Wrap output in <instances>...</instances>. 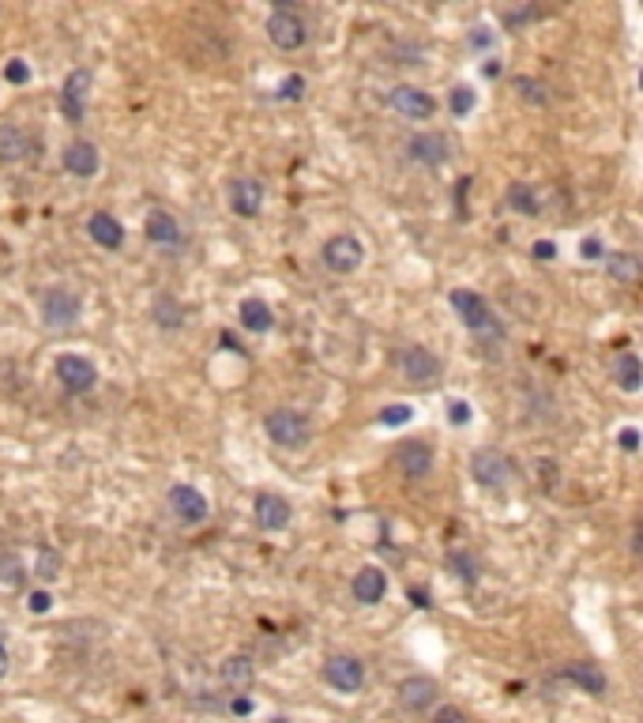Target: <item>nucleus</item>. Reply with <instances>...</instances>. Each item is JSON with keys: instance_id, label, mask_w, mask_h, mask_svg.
I'll return each mask as SVG.
<instances>
[{"instance_id": "nucleus-43", "label": "nucleus", "mask_w": 643, "mask_h": 723, "mask_svg": "<svg viewBox=\"0 0 643 723\" xmlns=\"http://www.w3.org/2000/svg\"><path fill=\"white\" fill-rule=\"evenodd\" d=\"M471 45H474V49H490V45H493V31H490V27H474V31H471Z\"/></svg>"}, {"instance_id": "nucleus-12", "label": "nucleus", "mask_w": 643, "mask_h": 723, "mask_svg": "<svg viewBox=\"0 0 643 723\" xmlns=\"http://www.w3.org/2000/svg\"><path fill=\"white\" fill-rule=\"evenodd\" d=\"M229 211L238 219H256L264 211V181L256 178H234L229 181Z\"/></svg>"}, {"instance_id": "nucleus-8", "label": "nucleus", "mask_w": 643, "mask_h": 723, "mask_svg": "<svg viewBox=\"0 0 643 723\" xmlns=\"http://www.w3.org/2000/svg\"><path fill=\"white\" fill-rule=\"evenodd\" d=\"M166 502H170V513L181 523H203V520H208V497H203L192 483H173L170 493H166Z\"/></svg>"}, {"instance_id": "nucleus-11", "label": "nucleus", "mask_w": 643, "mask_h": 723, "mask_svg": "<svg viewBox=\"0 0 643 723\" xmlns=\"http://www.w3.org/2000/svg\"><path fill=\"white\" fill-rule=\"evenodd\" d=\"M57 381L68 392H87L98 381V366L87 355H61L57 358Z\"/></svg>"}, {"instance_id": "nucleus-35", "label": "nucleus", "mask_w": 643, "mask_h": 723, "mask_svg": "<svg viewBox=\"0 0 643 723\" xmlns=\"http://www.w3.org/2000/svg\"><path fill=\"white\" fill-rule=\"evenodd\" d=\"M471 418H474V407L467 404V400H452L448 404V422H452V426H471Z\"/></svg>"}, {"instance_id": "nucleus-6", "label": "nucleus", "mask_w": 643, "mask_h": 723, "mask_svg": "<svg viewBox=\"0 0 643 723\" xmlns=\"http://www.w3.org/2000/svg\"><path fill=\"white\" fill-rule=\"evenodd\" d=\"M362 260H365V249L354 234H336L324 241V264L336 271V276H350V271L362 268Z\"/></svg>"}, {"instance_id": "nucleus-31", "label": "nucleus", "mask_w": 643, "mask_h": 723, "mask_svg": "<svg viewBox=\"0 0 643 723\" xmlns=\"http://www.w3.org/2000/svg\"><path fill=\"white\" fill-rule=\"evenodd\" d=\"M474 103H478V91H474L471 83H455L452 94H448V110H452L455 117H467V113L474 110Z\"/></svg>"}, {"instance_id": "nucleus-49", "label": "nucleus", "mask_w": 643, "mask_h": 723, "mask_svg": "<svg viewBox=\"0 0 643 723\" xmlns=\"http://www.w3.org/2000/svg\"><path fill=\"white\" fill-rule=\"evenodd\" d=\"M268 723H290V719H287V716H271Z\"/></svg>"}, {"instance_id": "nucleus-27", "label": "nucleus", "mask_w": 643, "mask_h": 723, "mask_svg": "<svg viewBox=\"0 0 643 723\" xmlns=\"http://www.w3.org/2000/svg\"><path fill=\"white\" fill-rule=\"evenodd\" d=\"M508 208L511 211H520V215H542V200H538V189L534 185H523V181H516L508 189Z\"/></svg>"}, {"instance_id": "nucleus-42", "label": "nucleus", "mask_w": 643, "mask_h": 723, "mask_svg": "<svg viewBox=\"0 0 643 723\" xmlns=\"http://www.w3.org/2000/svg\"><path fill=\"white\" fill-rule=\"evenodd\" d=\"M534 260H557V241H534Z\"/></svg>"}, {"instance_id": "nucleus-1", "label": "nucleus", "mask_w": 643, "mask_h": 723, "mask_svg": "<svg viewBox=\"0 0 643 723\" xmlns=\"http://www.w3.org/2000/svg\"><path fill=\"white\" fill-rule=\"evenodd\" d=\"M448 302H452V309H455V317L467 324V328L474 332V336H482V339H493V336H501V320L493 317V309H490V302H485L482 294H474V290H452L448 294Z\"/></svg>"}, {"instance_id": "nucleus-22", "label": "nucleus", "mask_w": 643, "mask_h": 723, "mask_svg": "<svg viewBox=\"0 0 643 723\" xmlns=\"http://www.w3.org/2000/svg\"><path fill=\"white\" fill-rule=\"evenodd\" d=\"M87 234L98 249H106V253H117V249L124 245V227L110 215V211H94L87 219Z\"/></svg>"}, {"instance_id": "nucleus-47", "label": "nucleus", "mask_w": 643, "mask_h": 723, "mask_svg": "<svg viewBox=\"0 0 643 723\" xmlns=\"http://www.w3.org/2000/svg\"><path fill=\"white\" fill-rule=\"evenodd\" d=\"M8 667H12V659H8V648H5V644H0V679H5V675H8Z\"/></svg>"}, {"instance_id": "nucleus-10", "label": "nucleus", "mask_w": 643, "mask_h": 723, "mask_svg": "<svg viewBox=\"0 0 643 723\" xmlns=\"http://www.w3.org/2000/svg\"><path fill=\"white\" fill-rule=\"evenodd\" d=\"M388 103H392L395 113H403V117H410V121H429V117L436 113V103H433V98H429L422 87H410V83L392 87V91H388Z\"/></svg>"}, {"instance_id": "nucleus-45", "label": "nucleus", "mask_w": 643, "mask_h": 723, "mask_svg": "<svg viewBox=\"0 0 643 723\" xmlns=\"http://www.w3.org/2000/svg\"><path fill=\"white\" fill-rule=\"evenodd\" d=\"M229 712H234V716H248V712H252V701H248L245 693H238L234 701H229Z\"/></svg>"}, {"instance_id": "nucleus-14", "label": "nucleus", "mask_w": 643, "mask_h": 723, "mask_svg": "<svg viewBox=\"0 0 643 723\" xmlns=\"http://www.w3.org/2000/svg\"><path fill=\"white\" fill-rule=\"evenodd\" d=\"M350 591L362 607H376V603H384V595H388V572H384L380 565L357 569L354 581H350Z\"/></svg>"}, {"instance_id": "nucleus-2", "label": "nucleus", "mask_w": 643, "mask_h": 723, "mask_svg": "<svg viewBox=\"0 0 643 723\" xmlns=\"http://www.w3.org/2000/svg\"><path fill=\"white\" fill-rule=\"evenodd\" d=\"M264 430L278 448H301L308 441V418L294 407H275L264 418Z\"/></svg>"}, {"instance_id": "nucleus-37", "label": "nucleus", "mask_w": 643, "mask_h": 723, "mask_svg": "<svg viewBox=\"0 0 643 723\" xmlns=\"http://www.w3.org/2000/svg\"><path fill=\"white\" fill-rule=\"evenodd\" d=\"M5 80H8V83H15V87H23V83L31 80V64L23 61V57H12V61H8V68H5Z\"/></svg>"}, {"instance_id": "nucleus-30", "label": "nucleus", "mask_w": 643, "mask_h": 723, "mask_svg": "<svg viewBox=\"0 0 643 723\" xmlns=\"http://www.w3.org/2000/svg\"><path fill=\"white\" fill-rule=\"evenodd\" d=\"M606 271H609V279H617V283H636L639 279V260L632 253H609L606 257Z\"/></svg>"}, {"instance_id": "nucleus-7", "label": "nucleus", "mask_w": 643, "mask_h": 723, "mask_svg": "<svg viewBox=\"0 0 643 723\" xmlns=\"http://www.w3.org/2000/svg\"><path fill=\"white\" fill-rule=\"evenodd\" d=\"M324 682L339 693H357L365 686V663L357 656H331L324 663Z\"/></svg>"}, {"instance_id": "nucleus-44", "label": "nucleus", "mask_w": 643, "mask_h": 723, "mask_svg": "<svg viewBox=\"0 0 643 723\" xmlns=\"http://www.w3.org/2000/svg\"><path fill=\"white\" fill-rule=\"evenodd\" d=\"M617 441H621V448H625V453H636V448H639V434H636L632 426L617 434Z\"/></svg>"}, {"instance_id": "nucleus-19", "label": "nucleus", "mask_w": 643, "mask_h": 723, "mask_svg": "<svg viewBox=\"0 0 643 723\" xmlns=\"http://www.w3.org/2000/svg\"><path fill=\"white\" fill-rule=\"evenodd\" d=\"M399 366H403V377L414 381V385L441 377V358H436L433 351H425V347H406V351L399 355Z\"/></svg>"}, {"instance_id": "nucleus-34", "label": "nucleus", "mask_w": 643, "mask_h": 723, "mask_svg": "<svg viewBox=\"0 0 643 723\" xmlns=\"http://www.w3.org/2000/svg\"><path fill=\"white\" fill-rule=\"evenodd\" d=\"M516 91H520V98H527V103H534V106H546L550 103L546 83H538V80H516Z\"/></svg>"}, {"instance_id": "nucleus-41", "label": "nucleus", "mask_w": 643, "mask_h": 723, "mask_svg": "<svg viewBox=\"0 0 643 723\" xmlns=\"http://www.w3.org/2000/svg\"><path fill=\"white\" fill-rule=\"evenodd\" d=\"M534 15H538L534 8H523V12H508V15H504V27H527V23H531Z\"/></svg>"}, {"instance_id": "nucleus-48", "label": "nucleus", "mask_w": 643, "mask_h": 723, "mask_svg": "<svg viewBox=\"0 0 643 723\" xmlns=\"http://www.w3.org/2000/svg\"><path fill=\"white\" fill-rule=\"evenodd\" d=\"M222 347H226V351H241V343L234 336H222Z\"/></svg>"}, {"instance_id": "nucleus-40", "label": "nucleus", "mask_w": 643, "mask_h": 723, "mask_svg": "<svg viewBox=\"0 0 643 723\" xmlns=\"http://www.w3.org/2000/svg\"><path fill=\"white\" fill-rule=\"evenodd\" d=\"M433 723H467V716H463V708H455V705H444V708H436Z\"/></svg>"}, {"instance_id": "nucleus-26", "label": "nucleus", "mask_w": 643, "mask_h": 723, "mask_svg": "<svg viewBox=\"0 0 643 723\" xmlns=\"http://www.w3.org/2000/svg\"><path fill=\"white\" fill-rule=\"evenodd\" d=\"M613 385L621 388V392H628V396L639 392V385H643V362L632 351L613 358Z\"/></svg>"}, {"instance_id": "nucleus-23", "label": "nucleus", "mask_w": 643, "mask_h": 723, "mask_svg": "<svg viewBox=\"0 0 643 723\" xmlns=\"http://www.w3.org/2000/svg\"><path fill=\"white\" fill-rule=\"evenodd\" d=\"M564 679H569L572 686H580L583 693H590V697H602L606 693V670L599 663H590V659L569 663V667H564Z\"/></svg>"}, {"instance_id": "nucleus-38", "label": "nucleus", "mask_w": 643, "mask_h": 723, "mask_svg": "<svg viewBox=\"0 0 643 723\" xmlns=\"http://www.w3.org/2000/svg\"><path fill=\"white\" fill-rule=\"evenodd\" d=\"M580 257H583V260H602V257H606L602 238H599V234H587V238L580 241Z\"/></svg>"}, {"instance_id": "nucleus-25", "label": "nucleus", "mask_w": 643, "mask_h": 723, "mask_svg": "<svg viewBox=\"0 0 643 723\" xmlns=\"http://www.w3.org/2000/svg\"><path fill=\"white\" fill-rule=\"evenodd\" d=\"M219 675H222V686H229L234 693H245L256 682V663L248 656H229V659H222Z\"/></svg>"}, {"instance_id": "nucleus-39", "label": "nucleus", "mask_w": 643, "mask_h": 723, "mask_svg": "<svg viewBox=\"0 0 643 723\" xmlns=\"http://www.w3.org/2000/svg\"><path fill=\"white\" fill-rule=\"evenodd\" d=\"M49 607H54V595H49V591H31L27 595V611L31 614H45Z\"/></svg>"}, {"instance_id": "nucleus-4", "label": "nucleus", "mask_w": 643, "mask_h": 723, "mask_svg": "<svg viewBox=\"0 0 643 723\" xmlns=\"http://www.w3.org/2000/svg\"><path fill=\"white\" fill-rule=\"evenodd\" d=\"M471 475L485 490H501V486L511 483L516 467H511V460L504 453H497V448H482V453H474V460H471Z\"/></svg>"}, {"instance_id": "nucleus-3", "label": "nucleus", "mask_w": 643, "mask_h": 723, "mask_svg": "<svg viewBox=\"0 0 643 723\" xmlns=\"http://www.w3.org/2000/svg\"><path fill=\"white\" fill-rule=\"evenodd\" d=\"M268 38H271L275 49H282V54H294V49H301L308 42V27L294 8H275L268 15Z\"/></svg>"}, {"instance_id": "nucleus-36", "label": "nucleus", "mask_w": 643, "mask_h": 723, "mask_svg": "<svg viewBox=\"0 0 643 723\" xmlns=\"http://www.w3.org/2000/svg\"><path fill=\"white\" fill-rule=\"evenodd\" d=\"M301 94H305V76L282 80V83H278V91H275V98H282V103H297Z\"/></svg>"}, {"instance_id": "nucleus-24", "label": "nucleus", "mask_w": 643, "mask_h": 723, "mask_svg": "<svg viewBox=\"0 0 643 723\" xmlns=\"http://www.w3.org/2000/svg\"><path fill=\"white\" fill-rule=\"evenodd\" d=\"M238 317H241V328H245V332H256V336H264V332L275 328V313H271V306L264 302V298H245L241 309H238Z\"/></svg>"}, {"instance_id": "nucleus-28", "label": "nucleus", "mask_w": 643, "mask_h": 723, "mask_svg": "<svg viewBox=\"0 0 643 723\" xmlns=\"http://www.w3.org/2000/svg\"><path fill=\"white\" fill-rule=\"evenodd\" d=\"M154 324H159L162 332H177L185 324V309H181V302L177 298H170V294H162L159 302H154Z\"/></svg>"}, {"instance_id": "nucleus-46", "label": "nucleus", "mask_w": 643, "mask_h": 723, "mask_svg": "<svg viewBox=\"0 0 643 723\" xmlns=\"http://www.w3.org/2000/svg\"><path fill=\"white\" fill-rule=\"evenodd\" d=\"M501 72H504V64H501L497 57H490V61H485V64H482V76H485V80H497V76H501Z\"/></svg>"}, {"instance_id": "nucleus-33", "label": "nucleus", "mask_w": 643, "mask_h": 723, "mask_svg": "<svg viewBox=\"0 0 643 723\" xmlns=\"http://www.w3.org/2000/svg\"><path fill=\"white\" fill-rule=\"evenodd\" d=\"M34 577H38V581H45V584H54V581L61 577V554H57V551H49V546H45V551L38 554Z\"/></svg>"}, {"instance_id": "nucleus-21", "label": "nucleus", "mask_w": 643, "mask_h": 723, "mask_svg": "<svg viewBox=\"0 0 643 723\" xmlns=\"http://www.w3.org/2000/svg\"><path fill=\"white\" fill-rule=\"evenodd\" d=\"M395 460H399V471L406 479H425L433 471V448L425 441H403Z\"/></svg>"}, {"instance_id": "nucleus-29", "label": "nucleus", "mask_w": 643, "mask_h": 723, "mask_svg": "<svg viewBox=\"0 0 643 723\" xmlns=\"http://www.w3.org/2000/svg\"><path fill=\"white\" fill-rule=\"evenodd\" d=\"M448 569H452V577L463 581V584H478V577H482V565H478V558L471 551H452L448 554Z\"/></svg>"}, {"instance_id": "nucleus-5", "label": "nucleus", "mask_w": 643, "mask_h": 723, "mask_svg": "<svg viewBox=\"0 0 643 723\" xmlns=\"http://www.w3.org/2000/svg\"><path fill=\"white\" fill-rule=\"evenodd\" d=\"M80 313H83V306H80V298H75L72 290L49 287L42 294V320L49 324V328H72V324L80 320Z\"/></svg>"}, {"instance_id": "nucleus-32", "label": "nucleus", "mask_w": 643, "mask_h": 723, "mask_svg": "<svg viewBox=\"0 0 643 723\" xmlns=\"http://www.w3.org/2000/svg\"><path fill=\"white\" fill-rule=\"evenodd\" d=\"M376 422H380V426H388V430L406 426V422H414V407H410V404H388V407H380Z\"/></svg>"}, {"instance_id": "nucleus-9", "label": "nucleus", "mask_w": 643, "mask_h": 723, "mask_svg": "<svg viewBox=\"0 0 643 723\" xmlns=\"http://www.w3.org/2000/svg\"><path fill=\"white\" fill-rule=\"evenodd\" d=\"M91 87H94V72H91V68H72V72H68L64 91H61V110H64L68 121H83Z\"/></svg>"}, {"instance_id": "nucleus-20", "label": "nucleus", "mask_w": 643, "mask_h": 723, "mask_svg": "<svg viewBox=\"0 0 643 723\" xmlns=\"http://www.w3.org/2000/svg\"><path fill=\"white\" fill-rule=\"evenodd\" d=\"M61 162H64V170L72 173V178H94L98 166H102L98 147H94L91 140H72V143L64 147Z\"/></svg>"}, {"instance_id": "nucleus-18", "label": "nucleus", "mask_w": 643, "mask_h": 723, "mask_svg": "<svg viewBox=\"0 0 643 723\" xmlns=\"http://www.w3.org/2000/svg\"><path fill=\"white\" fill-rule=\"evenodd\" d=\"M34 155V136L23 124H0V162L15 166Z\"/></svg>"}, {"instance_id": "nucleus-17", "label": "nucleus", "mask_w": 643, "mask_h": 723, "mask_svg": "<svg viewBox=\"0 0 643 723\" xmlns=\"http://www.w3.org/2000/svg\"><path fill=\"white\" fill-rule=\"evenodd\" d=\"M252 513H256V523H260L264 532H282L290 523V502L278 493H268V490L256 493Z\"/></svg>"}, {"instance_id": "nucleus-13", "label": "nucleus", "mask_w": 643, "mask_h": 723, "mask_svg": "<svg viewBox=\"0 0 643 723\" xmlns=\"http://www.w3.org/2000/svg\"><path fill=\"white\" fill-rule=\"evenodd\" d=\"M436 693H441V686H436V679H429V675L403 679V682H399V689H395L399 708H403V712H425V708L436 701Z\"/></svg>"}, {"instance_id": "nucleus-15", "label": "nucleus", "mask_w": 643, "mask_h": 723, "mask_svg": "<svg viewBox=\"0 0 643 723\" xmlns=\"http://www.w3.org/2000/svg\"><path fill=\"white\" fill-rule=\"evenodd\" d=\"M406 155L414 159L418 166H429V170H441L448 162V140L441 132H418L410 136L406 143Z\"/></svg>"}, {"instance_id": "nucleus-16", "label": "nucleus", "mask_w": 643, "mask_h": 723, "mask_svg": "<svg viewBox=\"0 0 643 723\" xmlns=\"http://www.w3.org/2000/svg\"><path fill=\"white\" fill-rule=\"evenodd\" d=\"M143 234H147L151 245H159V249H181L185 245V234H181V227H177V219L170 211H162V208L147 211Z\"/></svg>"}]
</instances>
